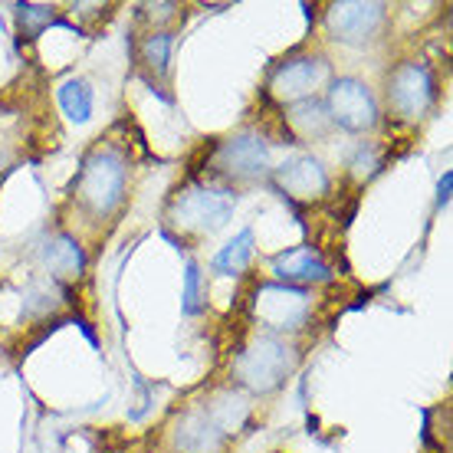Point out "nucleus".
Returning a JSON list of instances; mask_svg holds the SVG:
<instances>
[{"label": "nucleus", "instance_id": "nucleus-3", "mask_svg": "<svg viewBox=\"0 0 453 453\" xmlns=\"http://www.w3.org/2000/svg\"><path fill=\"white\" fill-rule=\"evenodd\" d=\"M125 181H128V171H125V158L112 148H96L86 155L80 171V201L89 207L96 217H109L115 207L122 204L125 197Z\"/></svg>", "mask_w": 453, "mask_h": 453}, {"label": "nucleus", "instance_id": "nucleus-2", "mask_svg": "<svg viewBox=\"0 0 453 453\" xmlns=\"http://www.w3.org/2000/svg\"><path fill=\"white\" fill-rule=\"evenodd\" d=\"M237 207V191L226 188H207V184H191L171 197L168 224L184 230V234H214L224 226Z\"/></svg>", "mask_w": 453, "mask_h": 453}, {"label": "nucleus", "instance_id": "nucleus-24", "mask_svg": "<svg viewBox=\"0 0 453 453\" xmlns=\"http://www.w3.org/2000/svg\"><path fill=\"white\" fill-rule=\"evenodd\" d=\"M7 168V155H4V151H0V171Z\"/></svg>", "mask_w": 453, "mask_h": 453}, {"label": "nucleus", "instance_id": "nucleus-1", "mask_svg": "<svg viewBox=\"0 0 453 453\" xmlns=\"http://www.w3.org/2000/svg\"><path fill=\"white\" fill-rule=\"evenodd\" d=\"M293 368H296L293 345H286L276 335H260V339H253L250 345H243L237 351L230 374H234V381L240 388H247L253 395H270V391H276L289 378Z\"/></svg>", "mask_w": 453, "mask_h": 453}, {"label": "nucleus", "instance_id": "nucleus-10", "mask_svg": "<svg viewBox=\"0 0 453 453\" xmlns=\"http://www.w3.org/2000/svg\"><path fill=\"white\" fill-rule=\"evenodd\" d=\"M273 178L283 188L286 197L293 201H316L322 194H329V171L322 168V161L312 155H293L280 168H273Z\"/></svg>", "mask_w": 453, "mask_h": 453}, {"label": "nucleus", "instance_id": "nucleus-20", "mask_svg": "<svg viewBox=\"0 0 453 453\" xmlns=\"http://www.w3.org/2000/svg\"><path fill=\"white\" fill-rule=\"evenodd\" d=\"M184 316H197L201 312V266L194 260H188L184 266Z\"/></svg>", "mask_w": 453, "mask_h": 453}, {"label": "nucleus", "instance_id": "nucleus-7", "mask_svg": "<svg viewBox=\"0 0 453 453\" xmlns=\"http://www.w3.org/2000/svg\"><path fill=\"white\" fill-rule=\"evenodd\" d=\"M214 165L234 181H253L270 171V148L257 132H237L217 145Z\"/></svg>", "mask_w": 453, "mask_h": 453}, {"label": "nucleus", "instance_id": "nucleus-14", "mask_svg": "<svg viewBox=\"0 0 453 453\" xmlns=\"http://www.w3.org/2000/svg\"><path fill=\"white\" fill-rule=\"evenodd\" d=\"M43 260H46V270L53 273V276H59V280L82 276V270H86V253H82V247L69 234H59V237H53L46 243Z\"/></svg>", "mask_w": 453, "mask_h": 453}, {"label": "nucleus", "instance_id": "nucleus-13", "mask_svg": "<svg viewBox=\"0 0 453 453\" xmlns=\"http://www.w3.org/2000/svg\"><path fill=\"white\" fill-rule=\"evenodd\" d=\"M286 125L299 142H319L335 128L329 112H326V103H319V99H303V103L286 105Z\"/></svg>", "mask_w": 453, "mask_h": 453}, {"label": "nucleus", "instance_id": "nucleus-12", "mask_svg": "<svg viewBox=\"0 0 453 453\" xmlns=\"http://www.w3.org/2000/svg\"><path fill=\"white\" fill-rule=\"evenodd\" d=\"M273 273L283 280V283H329L332 270L326 266V260L319 257L312 247H293L283 250L276 260H273Z\"/></svg>", "mask_w": 453, "mask_h": 453}, {"label": "nucleus", "instance_id": "nucleus-23", "mask_svg": "<svg viewBox=\"0 0 453 453\" xmlns=\"http://www.w3.org/2000/svg\"><path fill=\"white\" fill-rule=\"evenodd\" d=\"M450 184H453V174L447 171V174L441 178V184H437V204H441V207L450 201Z\"/></svg>", "mask_w": 453, "mask_h": 453}, {"label": "nucleus", "instance_id": "nucleus-21", "mask_svg": "<svg viewBox=\"0 0 453 453\" xmlns=\"http://www.w3.org/2000/svg\"><path fill=\"white\" fill-rule=\"evenodd\" d=\"M351 174H355V181H368L374 178L378 171H381V155H378V148L374 145H362L355 151V158H351Z\"/></svg>", "mask_w": 453, "mask_h": 453}, {"label": "nucleus", "instance_id": "nucleus-17", "mask_svg": "<svg viewBox=\"0 0 453 453\" xmlns=\"http://www.w3.org/2000/svg\"><path fill=\"white\" fill-rule=\"evenodd\" d=\"M59 99V109L66 112L69 122H89L92 119V109H96V96H92V86L86 80H66L59 86L57 92Z\"/></svg>", "mask_w": 453, "mask_h": 453}, {"label": "nucleus", "instance_id": "nucleus-5", "mask_svg": "<svg viewBox=\"0 0 453 453\" xmlns=\"http://www.w3.org/2000/svg\"><path fill=\"white\" fill-rule=\"evenodd\" d=\"M434 99H437V82L434 73L420 59H404L391 69L388 76V105L397 119L404 122H418L431 112Z\"/></svg>", "mask_w": 453, "mask_h": 453}, {"label": "nucleus", "instance_id": "nucleus-6", "mask_svg": "<svg viewBox=\"0 0 453 453\" xmlns=\"http://www.w3.org/2000/svg\"><path fill=\"white\" fill-rule=\"evenodd\" d=\"M326 112L335 128H345L351 135H365L378 125V103L372 89L355 76H339L332 82L326 96Z\"/></svg>", "mask_w": 453, "mask_h": 453}, {"label": "nucleus", "instance_id": "nucleus-18", "mask_svg": "<svg viewBox=\"0 0 453 453\" xmlns=\"http://www.w3.org/2000/svg\"><path fill=\"white\" fill-rule=\"evenodd\" d=\"M171 46H174V36L171 34H151L142 43V57L151 69H158L161 76L168 73V63H171Z\"/></svg>", "mask_w": 453, "mask_h": 453}, {"label": "nucleus", "instance_id": "nucleus-11", "mask_svg": "<svg viewBox=\"0 0 453 453\" xmlns=\"http://www.w3.org/2000/svg\"><path fill=\"white\" fill-rule=\"evenodd\" d=\"M226 437L214 427L204 408L184 411L174 424V447L178 453H220Z\"/></svg>", "mask_w": 453, "mask_h": 453}, {"label": "nucleus", "instance_id": "nucleus-15", "mask_svg": "<svg viewBox=\"0 0 453 453\" xmlns=\"http://www.w3.org/2000/svg\"><path fill=\"white\" fill-rule=\"evenodd\" d=\"M207 418L214 420V427L224 437H230V434H237L243 424L250 420V404L247 397L234 395V391H220V395H214L211 401L204 404Z\"/></svg>", "mask_w": 453, "mask_h": 453}, {"label": "nucleus", "instance_id": "nucleus-4", "mask_svg": "<svg viewBox=\"0 0 453 453\" xmlns=\"http://www.w3.org/2000/svg\"><path fill=\"white\" fill-rule=\"evenodd\" d=\"M312 293L293 283H260L250 299V316L266 332H296L306 326Z\"/></svg>", "mask_w": 453, "mask_h": 453}, {"label": "nucleus", "instance_id": "nucleus-8", "mask_svg": "<svg viewBox=\"0 0 453 453\" xmlns=\"http://www.w3.org/2000/svg\"><path fill=\"white\" fill-rule=\"evenodd\" d=\"M326 76H329V63L322 57H293L273 69L266 89L276 103L293 105L303 103V99H312V92L326 82Z\"/></svg>", "mask_w": 453, "mask_h": 453}, {"label": "nucleus", "instance_id": "nucleus-9", "mask_svg": "<svg viewBox=\"0 0 453 453\" xmlns=\"http://www.w3.org/2000/svg\"><path fill=\"white\" fill-rule=\"evenodd\" d=\"M385 20V4H374V0H342L332 4L326 13V27L339 43L358 46L365 40H372L374 30Z\"/></svg>", "mask_w": 453, "mask_h": 453}, {"label": "nucleus", "instance_id": "nucleus-22", "mask_svg": "<svg viewBox=\"0 0 453 453\" xmlns=\"http://www.w3.org/2000/svg\"><path fill=\"white\" fill-rule=\"evenodd\" d=\"M46 309H53V289L40 283L27 293V312H46Z\"/></svg>", "mask_w": 453, "mask_h": 453}, {"label": "nucleus", "instance_id": "nucleus-19", "mask_svg": "<svg viewBox=\"0 0 453 453\" xmlns=\"http://www.w3.org/2000/svg\"><path fill=\"white\" fill-rule=\"evenodd\" d=\"M17 20L27 30V36L34 40V36H40L43 27L53 23V7H46V4H17Z\"/></svg>", "mask_w": 453, "mask_h": 453}, {"label": "nucleus", "instance_id": "nucleus-16", "mask_svg": "<svg viewBox=\"0 0 453 453\" xmlns=\"http://www.w3.org/2000/svg\"><path fill=\"white\" fill-rule=\"evenodd\" d=\"M253 253H257V237H253V230L247 226V230H240L237 237L230 240L214 260H211V270L220 273V276H240L253 263Z\"/></svg>", "mask_w": 453, "mask_h": 453}]
</instances>
